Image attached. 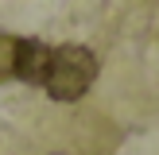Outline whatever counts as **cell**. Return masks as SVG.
I'll return each mask as SVG.
<instances>
[{
	"label": "cell",
	"mask_w": 159,
	"mask_h": 155,
	"mask_svg": "<svg viewBox=\"0 0 159 155\" xmlns=\"http://www.w3.org/2000/svg\"><path fill=\"white\" fill-rule=\"evenodd\" d=\"M97 82V54L89 46H78L66 43L58 51H51V62H47V78H43V89L51 93L54 101L70 105V101L85 97Z\"/></svg>",
	"instance_id": "1"
},
{
	"label": "cell",
	"mask_w": 159,
	"mask_h": 155,
	"mask_svg": "<svg viewBox=\"0 0 159 155\" xmlns=\"http://www.w3.org/2000/svg\"><path fill=\"white\" fill-rule=\"evenodd\" d=\"M47 62H51V46L47 43H39V39H20V51H16V78H20V82L43 85Z\"/></svg>",
	"instance_id": "2"
},
{
	"label": "cell",
	"mask_w": 159,
	"mask_h": 155,
	"mask_svg": "<svg viewBox=\"0 0 159 155\" xmlns=\"http://www.w3.org/2000/svg\"><path fill=\"white\" fill-rule=\"evenodd\" d=\"M16 51H20V39L0 31V82L16 78Z\"/></svg>",
	"instance_id": "3"
}]
</instances>
